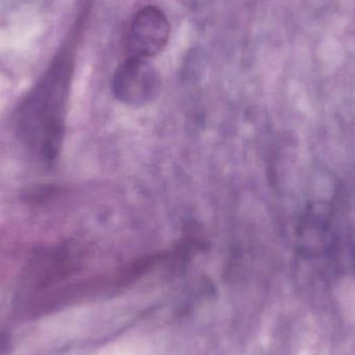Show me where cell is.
I'll return each instance as SVG.
<instances>
[{"mask_svg": "<svg viewBox=\"0 0 355 355\" xmlns=\"http://www.w3.org/2000/svg\"><path fill=\"white\" fill-rule=\"evenodd\" d=\"M159 89V74L149 60L127 58L112 78L114 96L128 105H144L152 101Z\"/></svg>", "mask_w": 355, "mask_h": 355, "instance_id": "4", "label": "cell"}, {"mask_svg": "<svg viewBox=\"0 0 355 355\" xmlns=\"http://www.w3.org/2000/svg\"><path fill=\"white\" fill-rule=\"evenodd\" d=\"M54 193L53 188L48 187V186H41V187L35 188L27 193V200L29 202H41L45 200L46 198L50 194Z\"/></svg>", "mask_w": 355, "mask_h": 355, "instance_id": "5", "label": "cell"}, {"mask_svg": "<svg viewBox=\"0 0 355 355\" xmlns=\"http://www.w3.org/2000/svg\"><path fill=\"white\" fill-rule=\"evenodd\" d=\"M72 248L58 245L35 252L25 268L20 300H29L67 277L74 267Z\"/></svg>", "mask_w": 355, "mask_h": 355, "instance_id": "2", "label": "cell"}, {"mask_svg": "<svg viewBox=\"0 0 355 355\" xmlns=\"http://www.w3.org/2000/svg\"><path fill=\"white\" fill-rule=\"evenodd\" d=\"M170 35V22L159 8L149 6L141 8L129 28L127 58L151 60L166 47Z\"/></svg>", "mask_w": 355, "mask_h": 355, "instance_id": "3", "label": "cell"}, {"mask_svg": "<svg viewBox=\"0 0 355 355\" xmlns=\"http://www.w3.org/2000/svg\"><path fill=\"white\" fill-rule=\"evenodd\" d=\"M70 67H54L23 100L17 112L23 141L51 166L58 159L64 135V112L70 87Z\"/></svg>", "mask_w": 355, "mask_h": 355, "instance_id": "1", "label": "cell"}]
</instances>
